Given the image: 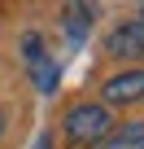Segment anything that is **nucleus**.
Returning <instances> with one entry per match:
<instances>
[{
	"mask_svg": "<svg viewBox=\"0 0 144 149\" xmlns=\"http://www.w3.org/2000/svg\"><path fill=\"white\" fill-rule=\"evenodd\" d=\"M22 48H26V61H39V57H44V53H39V35H26Z\"/></svg>",
	"mask_w": 144,
	"mask_h": 149,
	"instance_id": "7",
	"label": "nucleus"
},
{
	"mask_svg": "<svg viewBox=\"0 0 144 149\" xmlns=\"http://www.w3.org/2000/svg\"><path fill=\"white\" fill-rule=\"evenodd\" d=\"M92 22H96V5H65V35L74 40V44L88 40Z\"/></svg>",
	"mask_w": 144,
	"mask_h": 149,
	"instance_id": "4",
	"label": "nucleus"
},
{
	"mask_svg": "<svg viewBox=\"0 0 144 149\" xmlns=\"http://www.w3.org/2000/svg\"><path fill=\"white\" fill-rule=\"evenodd\" d=\"M31 79H35V88H39L44 97H52L57 84H61V70H57L52 57H39V61H31Z\"/></svg>",
	"mask_w": 144,
	"mask_h": 149,
	"instance_id": "6",
	"label": "nucleus"
},
{
	"mask_svg": "<svg viewBox=\"0 0 144 149\" xmlns=\"http://www.w3.org/2000/svg\"><path fill=\"white\" fill-rule=\"evenodd\" d=\"M101 92H105L109 105H131V101H140V97H144V70H122V74H114Z\"/></svg>",
	"mask_w": 144,
	"mask_h": 149,
	"instance_id": "2",
	"label": "nucleus"
},
{
	"mask_svg": "<svg viewBox=\"0 0 144 149\" xmlns=\"http://www.w3.org/2000/svg\"><path fill=\"white\" fill-rule=\"evenodd\" d=\"M35 149H52V136H48V132H44V136H39V140H35Z\"/></svg>",
	"mask_w": 144,
	"mask_h": 149,
	"instance_id": "8",
	"label": "nucleus"
},
{
	"mask_svg": "<svg viewBox=\"0 0 144 149\" xmlns=\"http://www.w3.org/2000/svg\"><path fill=\"white\" fill-rule=\"evenodd\" d=\"M140 22H144V18H140Z\"/></svg>",
	"mask_w": 144,
	"mask_h": 149,
	"instance_id": "10",
	"label": "nucleus"
},
{
	"mask_svg": "<svg viewBox=\"0 0 144 149\" xmlns=\"http://www.w3.org/2000/svg\"><path fill=\"white\" fill-rule=\"evenodd\" d=\"M109 132H114V123H109L105 105H74L65 114V136L74 145H101Z\"/></svg>",
	"mask_w": 144,
	"mask_h": 149,
	"instance_id": "1",
	"label": "nucleus"
},
{
	"mask_svg": "<svg viewBox=\"0 0 144 149\" xmlns=\"http://www.w3.org/2000/svg\"><path fill=\"white\" fill-rule=\"evenodd\" d=\"M0 136H5V114H0Z\"/></svg>",
	"mask_w": 144,
	"mask_h": 149,
	"instance_id": "9",
	"label": "nucleus"
},
{
	"mask_svg": "<svg viewBox=\"0 0 144 149\" xmlns=\"http://www.w3.org/2000/svg\"><path fill=\"white\" fill-rule=\"evenodd\" d=\"M96 149H144V123H122V127H114Z\"/></svg>",
	"mask_w": 144,
	"mask_h": 149,
	"instance_id": "5",
	"label": "nucleus"
},
{
	"mask_svg": "<svg viewBox=\"0 0 144 149\" xmlns=\"http://www.w3.org/2000/svg\"><path fill=\"white\" fill-rule=\"evenodd\" d=\"M109 57H144V22L135 18V22H122V26H114V35H109Z\"/></svg>",
	"mask_w": 144,
	"mask_h": 149,
	"instance_id": "3",
	"label": "nucleus"
}]
</instances>
